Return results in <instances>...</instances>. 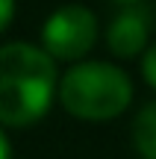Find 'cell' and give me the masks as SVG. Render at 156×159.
I'll list each match as a JSON object with an SVG mask.
<instances>
[{"mask_svg":"<svg viewBox=\"0 0 156 159\" xmlns=\"http://www.w3.org/2000/svg\"><path fill=\"white\" fill-rule=\"evenodd\" d=\"M56 91V59L44 47L27 41L0 47V124L29 127L41 121Z\"/></svg>","mask_w":156,"mask_h":159,"instance_id":"1","label":"cell"},{"mask_svg":"<svg viewBox=\"0 0 156 159\" xmlns=\"http://www.w3.org/2000/svg\"><path fill=\"white\" fill-rule=\"evenodd\" d=\"M59 103L80 121H112L130 109L133 83L112 62H77L59 80Z\"/></svg>","mask_w":156,"mask_h":159,"instance_id":"2","label":"cell"},{"mask_svg":"<svg viewBox=\"0 0 156 159\" xmlns=\"http://www.w3.org/2000/svg\"><path fill=\"white\" fill-rule=\"evenodd\" d=\"M97 41V15L82 3L50 12L41 27V47L59 62H80Z\"/></svg>","mask_w":156,"mask_h":159,"instance_id":"3","label":"cell"},{"mask_svg":"<svg viewBox=\"0 0 156 159\" xmlns=\"http://www.w3.org/2000/svg\"><path fill=\"white\" fill-rule=\"evenodd\" d=\"M147 39H150V12L139 3L124 6L106 30V44H109L112 56H118V59L141 56L150 47Z\"/></svg>","mask_w":156,"mask_h":159,"instance_id":"4","label":"cell"},{"mask_svg":"<svg viewBox=\"0 0 156 159\" xmlns=\"http://www.w3.org/2000/svg\"><path fill=\"white\" fill-rule=\"evenodd\" d=\"M133 144L141 159H156V100L139 109L133 121Z\"/></svg>","mask_w":156,"mask_h":159,"instance_id":"5","label":"cell"},{"mask_svg":"<svg viewBox=\"0 0 156 159\" xmlns=\"http://www.w3.org/2000/svg\"><path fill=\"white\" fill-rule=\"evenodd\" d=\"M141 77L150 89H156V41L141 53Z\"/></svg>","mask_w":156,"mask_h":159,"instance_id":"6","label":"cell"},{"mask_svg":"<svg viewBox=\"0 0 156 159\" xmlns=\"http://www.w3.org/2000/svg\"><path fill=\"white\" fill-rule=\"evenodd\" d=\"M15 18V0H0V33L12 24Z\"/></svg>","mask_w":156,"mask_h":159,"instance_id":"7","label":"cell"},{"mask_svg":"<svg viewBox=\"0 0 156 159\" xmlns=\"http://www.w3.org/2000/svg\"><path fill=\"white\" fill-rule=\"evenodd\" d=\"M12 150H9V139H6V133L0 130V159H9Z\"/></svg>","mask_w":156,"mask_h":159,"instance_id":"8","label":"cell"},{"mask_svg":"<svg viewBox=\"0 0 156 159\" xmlns=\"http://www.w3.org/2000/svg\"><path fill=\"white\" fill-rule=\"evenodd\" d=\"M112 3H118V6H133V3H141V0H112Z\"/></svg>","mask_w":156,"mask_h":159,"instance_id":"9","label":"cell"}]
</instances>
